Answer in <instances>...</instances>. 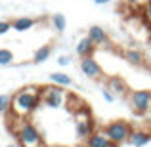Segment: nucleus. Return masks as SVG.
I'll list each match as a JSON object with an SVG mask.
<instances>
[{
    "label": "nucleus",
    "instance_id": "obj_4",
    "mask_svg": "<svg viewBox=\"0 0 151 147\" xmlns=\"http://www.w3.org/2000/svg\"><path fill=\"white\" fill-rule=\"evenodd\" d=\"M103 132L107 134V138H109L115 145H121V143H126V141H128L130 134H132V126L124 120H115V122H109Z\"/></svg>",
    "mask_w": 151,
    "mask_h": 147
},
{
    "label": "nucleus",
    "instance_id": "obj_16",
    "mask_svg": "<svg viewBox=\"0 0 151 147\" xmlns=\"http://www.w3.org/2000/svg\"><path fill=\"white\" fill-rule=\"evenodd\" d=\"M50 55H52V46L44 44V46H40V48L33 54V63H37V65H38V63H44Z\"/></svg>",
    "mask_w": 151,
    "mask_h": 147
},
{
    "label": "nucleus",
    "instance_id": "obj_1",
    "mask_svg": "<svg viewBox=\"0 0 151 147\" xmlns=\"http://www.w3.org/2000/svg\"><path fill=\"white\" fill-rule=\"evenodd\" d=\"M40 92H42V86H37V84H29V86L19 88L12 96V105H10V113L8 115H14L17 118H27L42 103Z\"/></svg>",
    "mask_w": 151,
    "mask_h": 147
},
{
    "label": "nucleus",
    "instance_id": "obj_2",
    "mask_svg": "<svg viewBox=\"0 0 151 147\" xmlns=\"http://www.w3.org/2000/svg\"><path fill=\"white\" fill-rule=\"evenodd\" d=\"M15 140H17L19 147H46L44 140H42V134L38 132V128L33 124L31 120L23 118L19 122V126L14 132Z\"/></svg>",
    "mask_w": 151,
    "mask_h": 147
},
{
    "label": "nucleus",
    "instance_id": "obj_7",
    "mask_svg": "<svg viewBox=\"0 0 151 147\" xmlns=\"http://www.w3.org/2000/svg\"><path fill=\"white\" fill-rule=\"evenodd\" d=\"M86 147H119L107 138L103 130H94L88 138H86Z\"/></svg>",
    "mask_w": 151,
    "mask_h": 147
},
{
    "label": "nucleus",
    "instance_id": "obj_8",
    "mask_svg": "<svg viewBox=\"0 0 151 147\" xmlns=\"http://www.w3.org/2000/svg\"><path fill=\"white\" fill-rule=\"evenodd\" d=\"M151 141V132H147V130L144 128H132V134H130L128 138V143L132 147H145Z\"/></svg>",
    "mask_w": 151,
    "mask_h": 147
},
{
    "label": "nucleus",
    "instance_id": "obj_23",
    "mask_svg": "<svg viewBox=\"0 0 151 147\" xmlns=\"http://www.w3.org/2000/svg\"><path fill=\"white\" fill-rule=\"evenodd\" d=\"M101 96H103V99H105L107 103H113V101H115V94L111 92L109 88H103V90H101Z\"/></svg>",
    "mask_w": 151,
    "mask_h": 147
},
{
    "label": "nucleus",
    "instance_id": "obj_27",
    "mask_svg": "<svg viewBox=\"0 0 151 147\" xmlns=\"http://www.w3.org/2000/svg\"><path fill=\"white\" fill-rule=\"evenodd\" d=\"M149 73H151V69H149Z\"/></svg>",
    "mask_w": 151,
    "mask_h": 147
},
{
    "label": "nucleus",
    "instance_id": "obj_18",
    "mask_svg": "<svg viewBox=\"0 0 151 147\" xmlns=\"http://www.w3.org/2000/svg\"><path fill=\"white\" fill-rule=\"evenodd\" d=\"M50 21H52V27H54L58 33H63V31L67 29V19H65L63 14H54Z\"/></svg>",
    "mask_w": 151,
    "mask_h": 147
},
{
    "label": "nucleus",
    "instance_id": "obj_25",
    "mask_svg": "<svg viewBox=\"0 0 151 147\" xmlns=\"http://www.w3.org/2000/svg\"><path fill=\"white\" fill-rule=\"evenodd\" d=\"M111 0H94V4H98V6H103V4H109Z\"/></svg>",
    "mask_w": 151,
    "mask_h": 147
},
{
    "label": "nucleus",
    "instance_id": "obj_13",
    "mask_svg": "<svg viewBox=\"0 0 151 147\" xmlns=\"http://www.w3.org/2000/svg\"><path fill=\"white\" fill-rule=\"evenodd\" d=\"M122 57H124L130 65H136V67L144 65V61H145L144 54H142L140 50H124V52H122Z\"/></svg>",
    "mask_w": 151,
    "mask_h": 147
},
{
    "label": "nucleus",
    "instance_id": "obj_22",
    "mask_svg": "<svg viewBox=\"0 0 151 147\" xmlns=\"http://www.w3.org/2000/svg\"><path fill=\"white\" fill-rule=\"evenodd\" d=\"M144 19L147 23H151V0H145L144 2Z\"/></svg>",
    "mask_w": 151,
    "mask_h": 147
},
{
    "label": "nucleus",
    "instance_id": "obj_21",
    "mask_svg": "<svg viewBox=\"0 0 151 147\" xmlns=\"http://www.w3.org/2000/svg\"><path fill=\"white\" fill-rule=\"evenodd\" d=\"M12 29V21H6V19H0V37L8 34Z\"/></svg>",
    "mask_w": 151,
    "mask_h": 147
},
{
    "label": "nucleus",
    "instance_id": "obj_6",
    "mask_svg": "<svg viewBox=\"0 0 151 147\" xmlns=\"http://www.w3.org/2000/svg\"><path fill=\"white\" fill-rule=\"evenodd\" d=\"M81 71H82V75L88 77V78H100L101 77V65L92 57V55L81 59Z\"/></svg>",
    "mask_w": 151,
    "mask_h": 147
},
{
    "label": "nucleus",
    "instance_id": "obj_11",
    "mask_svg": "<svg viewBox=\"0 0 151 147\" xmlns=\"http://www.w3.org/2000/svg\"><path fill=\"white\" fill-rule=\"evenodd\" d=\"M35 25H37V19H33V17H17L12 21V29L17 31V33H25V31L33 29Z\"/></svg>",
    "mask_w": 151,
    "mask_h": 147
},
{
    "label": "nucleus",
    "instance_id": "obj_12",
    "mask_svg": "<svg viewBox=\"0 0 151 147\" xmlns=\"http://www.w3.org/2000/svg\"><path fill=\"white\" fill-rule=\"evenodd\" d=\"M94 48H96V46H94V42L90 40L88 37H84V38H81V40L77 42V54L81 55V57H88V55H92V52H94Z\"/></svg>",
    "mask_w": 151,
    "mask_h": 147
},
{
    "label": "nucleus",
    "instance_id": "obj_19",
    "mask_svg": "<svg viewBox=\"0 0 151 147\" xmlns=\"http://www.w3.org/2000/svg\"><path fill=\"white\" fill-rule=\"evenodd\" d=\"M14 52L8 48H0V67H8L14 63Z\"/></svg>",
    "mask_w": 151,
    "mask_h": 147
},
{
    "label": "nucleus",
    "instance_id": "obj_14",
    "mask_svg": "<svg viewBox=\"0 0 151 147\" xmlns=\"http://www.w3.org/2000/svg\"><path fill=\"white\" fill-rule=\"evenodd\" d=\"M50 82L55 86H61V88H67L73 84V78L65 73H50Z\"/></svg>",
    "mask_w": 151,
    "mask_h": 147
},
{
    "label": "nucleus",
    "instance_id": "obj_10",
    "mask_svg": "<svg viewBox=\"0 0 151 147\" xmlns=\"http://www.w3.org/2000/svg\"><path fill=\"white\" fill-rule=\"evenodd\" d=\"M88 38L94 42V46H103V44H107V33L103 31V27L100 25H92L88 29Z\"/></svg>",
    "mask_w": 151,
    "mask_h": 147
},
{
    "label": "nucleus",
    "instance_id": "obj_26",
    "mask_svg": "<svg viewBox=\"0 0 151 147\" xmlns=\"http://www.w3.org/2000/svg\"><path fill=\"white\" fill-rule=\"evenodd\" d=\"M6 147H17V145H6Z\"/></svg>",
    "mask_w": 151,
    "mask_h": 147
},
{
    "label": "nucleus",
    "instance_id": "obj_9",
    "mask_svg": "<svg viewBox=\"0 0 151 147\" xmlns=\"http://www.w3.org/2000/svg\"><path fill=\"white\" fill-rule=\"evenodd\" d=\"M107 88L111 90V92L115 94V96H119V98H122V96H128L130 94V88H128V84H126L122 78H109L107 80Z\"/></svg>",
    "mask_w": 151,
    "mask_h": 147
},
{
    "label": "nucleus",
    "instance_id": "obj_17",
    "mask_svg": "<svg viewBox=\"0 0 151 147\" xmlns=\"http://www.w3.org/2000/svg\"><path fill=\"white\" fill-rule=\"evenodd\" d=\"M73 120L75 124H81V122H92V113H90L88 107H81V109H77L73 113Z\"/></svg>",
    "mask_w": 151,
    "mask_h": 147
},
{
    "label": "nucleus",
    "instance_id": "obj_5",
    "mask_svg": "<svg viewBox=\"0 0 151 147\" xmlns=\"http://www.w3.org/2000/svg\"><path fill=\"white\" fill-rule=\"evenodd\" d=\"M128 99L132 109L138 115H145L151 107V92H147V90H134L128 94Z\"/></svg>",
    "mask_w": 151,
    "mask_h": 147
},
{
    "label": "nucleus",
    "instance_id": "obj_3",
    "mask_svg": "<svg viewBox=\"0 0 151 147\" xmlns=\"http://www.w3.org/2000/svg\"><path fill=\"white\" fill-rule=\"evenodd\" d=\"M42 103L50 109H61V107H67V101H69V94L61 88V86H55V84H48V86H42V92H40Z\"/></svg>",
    "mask_w": 151,
    "mask_h": 147
},
{
    "label": "nucleus",
    "instance_id": "obj_20",
    "mask_svg": "<svg viewBox=\"0 0 151 147\" xmlns=\"http://www.w3.org/2000/svg\"><path fill=\"white\" fill-rule=\"evenodd\" d=\"M10 105H12V98L6 94H0V117H6L10 113Z\"/></svg>",
    "mask_w": 151,
    "mask_h": 147
},
{
    "label": "nucleus",
    "instance_id": "obj_24",
    "mask_svg": "<svg viewBox=\"0 0 151 147\" xmlns=\"http://www.w3.org/2000/svg\"><path fill=\"white\" fill-rule=\"evenodd\" d=\"M58 65H61V67L71 65V57H69V55H59V57H58Z\"/></svg>",
    "mask_w": 151,
    "mask_h": 147
},
{
    "label": "nucleus",
    "instance_id": "obj_15",
    "mask_svg": "<svg viewBox=\"0 0 151 147\" xmlns=\"http://www.w3.org/2000/svg\"><path fill=\"white\" fill-rule=\"evenodd\" d=\"M94 130H96L94 128V122H81V124H75V132H77L78 140H86Z\"/></svg>",
    "mask_w": 151,
    "mask_h": 147
}]
</instances>
